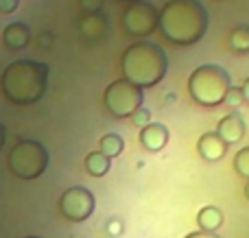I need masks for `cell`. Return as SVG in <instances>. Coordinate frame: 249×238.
Segmentation results:
<instances>
[{"label": "cell", "instance_id": "52a82bcc", "mask_svg": "<svg viewBox=\"0 0 249 238\" xmlns=\"http://www.w3.org/2000/svg\"><path fill=\"white\" fill-rule=\"evenodd\" d=\"M158 13L160 9L155 4L146 2H133L127 4V9L123 11V29L129 37L133 39H144L149 35H153L158 31Z\"/></svg>", "mask_w": 249, "mask_h": 238}, {"label": "cell", "instance_id": "f1b7e54d", "mask_svg": "<svg viewBox=\"0 0 249 238\" xmlns=\"http://www.w3.org/2000/svg\"><path fill=\"white\" fill-rule=\"evenodd\" d=\"M24 238H39V236H24Z\"/></svg>", "mask_w": 249, "mask_h": 238}, {"label": "cell", "instance_id": "4316f807", "mask_svg": "<svg viewBox=\"0 0 249 238\" xmlns=\"http://www.w3.org/2000/svg\"><path fill=\"white\" fill-rule=\"evenodd\" d=\"M121 2H127V4H133V2H142V0H121Z\"/></svg>", "mask_w": 249, "mask_h": 238}, {"label": "cell", "instance_id": "83f0119b", "mask_svg": "<svg viewBox=\"0 0 249 238\" xmlns=\"http://www.w3.org/2000/svg\"><path fill=\"white\" fill-rule=\"evenodd\" d=\"M245 197H247V201H249V182H247V186H245Z\"/></svg>", "mask_w": 249, "mask_h": 238}, {"label": "cell", "instance_id": "9a60e30c", "mask_svg": "<svg viewBox=\"0 0 249 238\" xmlns=\"http://www.w3.org/2000/svg\"><path fill=\"white\" fill-rule=\"evenodd\" d=\"M83 164H86L88 175H92V177H103V175H107L109 169H112V160L105 157L101 151H90L86 155Z\"/></svg>", "mask_w": 249, "mask_h": 238}, {"label": "cell", "instance_id": "8fae6325", "mask_svg": "<svg viewBox=\"0 0 249 238\" xmlns=\"http://www.w3.org/2000/svg\"><path fill=\"white\" fill-rule=\"evenodd\" d=\"M168 138H171L168 127L162 125V122H149L146 127H142L140 136H138L142 149L149 153H160L168 144Z\"/></svg>", "mask_w": 249, "mask_h": 238}, {"label": "cell", "instance_id": "7a4b0ae2", "mask_svg": "<svg viewBox=\"0 0 249 238\" xmlns=\"http://www.w3.org/2000/svg\"><path fill=\"white\" fill-rule=\"evenodd\" d=\"M48 66L35 59H16L2 70L0 90L13 105H33L48 90Z\"/></svg>", "mask_w": 249, "mask_h": 238}, {"label": "cell", "instance_id": "2e32d148", "mask_svg": "<svg viewBox=\"0 0 249 238\" xmlns=\"http://www.w3.org/2000/svg\"><path fill=\"white\" fill-rule=\"evenodd\" d=\"M123 149H124L123 136H118V134H105L103 138L99 140V149H96V151H101L105 157L114 160V157H118L123 153Z\"/></svg>", "mask_w": 249, "mask_h": 238}, {"label": "cell", "instance_id": "30bf717a", "mask_svg": "<svg viewBox=\"0 0 249 238\" xmlns=\"http://www.w3.org/2000/svg\"><path fill=\"white\" fill-rule=\"evenodd\" d=\"M214 131L228 147L230 144H238L243 140V136H245V118L241 116V112H230L219 120Z\"/></svg>", "mask_w": 249, "mask_h": 238}, {"label": "cell", "instance_id": "9c48e42d", "mask_svg": "<svg viewBox=\"0 0 249 238\" xmlns=\"http://www.w3.org/2000/svg\"><path fill=\"white\" fill-rule=\"evenodd\" d=\"M79 35H81L86 42H101V39L107 35L109 31V20L105 13H83L79 17Z\"/></svg>", "mask_w": 249, "mask_h": 238}, {"label": "cell", "instance_id": "4fadbf2b", "mask_svg": "<svg viewBox=\"0 0 249 238\" xmlns=\"http://www.w3.org/2000/svg\"><path fill=\"white\" fill-rule=\"evenodd\" d=\"M31 42V29L24 22H11L2 31V44L9 51H22Z\"/></svg>", "mask_w": 249, "mask_h": 238}, {"label": "cell", "instance_id": "ba28073f", "mask_svg": "<svg viewBox=\"0 0 249 238\" xmlns=\"http://www.w3.org/2000/svg\"><path fill=\"white\" fill-rule=\"evenodd\" d=\"M96 197L92 195L90 188L86 186H70L61 192L59 199V212L66 221L70 223H83L94 214Z\"/></svg>", "mask_w": 249, "mask_h": 238}, {"label": "cell", "instance_id": "7c38bea8", "mask_svg": "<svg viewBox=\"0 0 249 238\" xmlns=\"http://www.w3.org/2000/svg\"><path fill=\"white\" fill-rule=\"evenodd\" d=\"M197 153L206 162H219L228 153V144L216 136V131H208L197 140Z\"/></svg>", "mask_w": 249, "mask_h": 238}, {"label": "cell", "instance_id": "7402d4cb", "mask_svg": "<svg viewBox=\"0 0 249 238\" xmlns=\"http://www.w3.org/2000/svg\"><path fill=\"white\" fill-rule=\"evenodd\" d=\"M18 4H20V0H0V13L9 16V13H13L18 9Z\"/></svg>", "mask_w": 249, "mask_h": 238}, {"label": "cell", "instance_id": "3957f363", "mask_svg": "<svg viewBox=\"0 0 249 238\" xmlns=\"http://www.w3.org/2000/svg\"><path fill=\"white\" fill-rule=\"evenodd\" d=\"M121 72L124 81L138 85L140 90H146V87L158 85L166 77L168 57L162 46L140 39L124 48L121 57Z\"/></svg>", "mask_w": 249, "mask_h": 238}, {"label": "cell", "instance_id": "5bb4252c", "mask_svg": "<svg viewBox=\"0 0 249 238\" xmlns=\"http://www.w3.org/2000/svg\"><path fill=\"white\" fill-rule=\"evenodd\" d=\"M225 217L223 210L216 208V205H203L197 212V227L199 232H210V234H216L221 225H223Z\"/></svg>", "mask_w": 249, "mask_h": 238}, {"label": "cell", "instance_id": "d6986e66", "mask_svg": "<svg viewBox=\"0 0 249 238\" xmlns=\"http://www.w3.org/2000/svg\"><path fill=\"white\" fill-rule=\"evenodd\" d=\"M245 103V99H243V92H241V87H230L228 90V94H225V99H223V105H228L232 112H236L241 105Z\"/></svg>", "mask_w": 249, "mask_h": 238}, {"label": "cell", "instance_id": "d4e9b609", "mask_svg": "<svg viewBox=\"0 0 249 238\" xmlns=\"http://www.w3.org/2000/svg\"><path fill=\"white\" fill-rule=\"evenodd\" d=\"M241 92H243V99L249 103V77L243 81V85H241Z\"/></svg>", "mask_w": 249, "mask_h": 238}, {"label": "cell", "instance_id": "603a6c76", "mask_svg": "<svg viewBox=\"0 0 249 238\" xmlns=\"http://www.w3.org/2000/svg\"><path fill=\"white\" fill-rule=\"evenodd\" d=\"M107 232H109V236H118L123 232V223L121 221H109L107 223Z\"/></svg>", "mask_w": 249, "mask_h": 238}, {"label": "cell", "instance_id": "6da1fadb", "mask_svg": "<svg viewBox=\"0 0 249 238\" xmlns=\"http://www.w3.org/2000/svg\"><path fill=\"white\" fill-rule=\"evenodd\" d=\"M208 26L210 16L199 0H168L158 13L160 33L175 46H193L201 42Z\"/></svg>", "mask_w": 249, "mask_h": 238}, {"label": "cell", "instance_id": "cb8c5ba5", "mask_svg": "<svg viewBox=\"0 0 249 238\" xmlns=\"http://www.w3.org/2000/svg\"><path fill=\"white\" fill-rule=\"evenodd\" d=\"M184 238H221V236L219 234H210V232H193V234H188Z\"/></svg>", "mask_w": 249, "mask_h": 238}, {"label": "cell", "instance_id": "44dd1931", "mask_svg": "<svg viewBox=\"0 0 249 238\" xmlns=\"http://www.w3.org/2000/svg\"><path fill=\"white\" fill-rule=\"evenodd\" d=\"M83 13H99L103 9V0H79Z\"/></svg>", "mask_w": 249, "mask_h": 238}, {"label": "cell", "instance_id": "ffe728a7", "mask_svg": "<svg viewBox=\"0 0 249 238\" xmlns=\"http://www.w3.org/2000/svg\"><path fill=\"white\" fill-rule=\"evenodd\" d=\"M131 122H133L136 127H140V129H142V127H146V125L151 122V112H149V109H144V107H140V109H138V112L131 116Z\"/></svg>", "mask_w": 249, "mask_h": 238}, {"label": "cell", "instance_id": "8992f818", "mask_svg": "<svg viewBox=\"0 0 249 238\" xmlns=\"http://www.w3.org/2000/svg\"><path fill=\"white\" fill-rule=\"evenodd\" d=\"M144 103V90L138 85L116 79L103 92V105L114 118H131Z\"/></svg>", "mask_w": 249, "mask_h": 238}, {"label": "cell", "instance_id": "484cf974", "mask_svg": "<svg viewBox=\"0 0 249 238\" xmlns=\"http://www.w3.org/2000/svg\"><path fill=\"white\" fill-rule=\"evenodd\" d=\"M4 140H7V129H4V125L0 122V151H2V147H4Z\"/></svg>", "mask_w": 249, "mask_h": 238}, {"label": "cell", "instance_id": "277c9868", "mask_svg": "<svg viewBox=\"0 0 249 238\" xmlns=\"http://www.w3.org/2000/svg\"><path fill=\"white\" fill-rule=\"evenodd\" d=\"M230 87H232V77L219 64H203L195 68L188 77L190 99L206 109L223 105V99Z\"/></svg>", "mask_w": 249, "mask_h": 238}, {"label": "cell", "instance_id": "ac0fdd59", "mask_svg": "<svg viewBox=\"0 0 249 238\" xmlns=\"http://www.w3.org/2000/svg\"><path fill=\"white\" fill-rule=\"evenodd\" d=\"M234 170L249 182V147H243L241 151H236V155H234Z\"/></svg>", "mask_w": 249, "mask_h": 238}, {"label": "cell", "instance_id": "e0dca14e", "mask_svg": "<svg viewBox=\"0 0 249 238\" xmlns=\"http://www.w3.org/2000/svg\"><path fill=\"white\" fill-rule=\"evenodd\" d=\"M230 48L236 55H247L249 52V24H238L230 33Z\"/></svg>", "mask_w": 249, "mask_h": 238}, {"label": "cell", "instance_id": "5b68a950", "mask_svg": "<svg viewBox=\"0 0 249 238\" xmlns=\"http://www.w3.org/2000/svg\"><path fill=\"white\" fill-rule=\"evenodd\" d=\"M48 162H51L48 149L37 140H18L7 157L9 170L24 182H31V179H37L39 175H44V170L48 169Z\"/></svg>", "mask_w": 249, "mask_h": 238}]
</instances>
